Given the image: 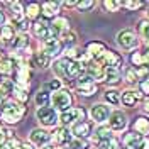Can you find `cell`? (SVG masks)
<instances>
[{
	"instance_id": "7c38bea8",
	"label": "cell",
	"mask_w": 149,
	"mask_h": 149,
	"mask_svg": "<svg viewBox=\"0 0 149 149\" xmlns=\"http://www.w3.org/2000/svg\"><path fill=\"white\" fill-rule=\"evenodd\" d=\"M117 42L120 44L124 49H130V47H136L137 46V37L132 31H120L119 36H117Z\"/></svg>"
},
{
	"instance_id": "6da1fadb",
	"label": "cell",
	"mask_w": 149,
	"mask_h": 149,
	"mask_svg": "<svg viewBox=\"0 0 149 149\" xmlns=\"http://www.w3.org/2000/svg\"><path fill=\"white\" fill-rule=\"evenodd\" d=\"M53 71L61 80H71V78H80L83 74L85 68L78 61L68 59L66 56H63V58H58L53 63Z\"/></svg>"
},
{
	"instance_id": "836d02e7",
	"label": "cell",
	"mask_w": 149,
	"mask_h": 149,
	"mask_svg": "<svg viewBox=\"0 0 149 149\" xmlns=\"http://www.w3.org/2000/svg\"><path fill=\"white\" fill-rule=\"evenodd\" d=\"M14 136H12V130H9L7 127H3V125H0V146L2 144H5L9 139H12Z\"/></svg>"
},
{
	"instance_id": "9c48e42d",
	"label": "cell",
	"mask_w": 149,
	"mask_h": 149,
	"mask_svg": "<svg viewBox=\"0 0 149 149\" xmlns=\"http://www.w3.org/2000/svg\"><path fill=\"white\" fill-rule=\"evenodd\" d=\"M105 53H107V46H105L103 42L93 41V42H88V44H86V56L93 58L97 63L105 56Z\"/></svg>"
},
{
	"instance_id": "d6a6232c",
	"label": "cell",
	"mask_w": 149,
	"mask_h": 149,
	"mask_svg": "<svg viewBox=\"0 0 149 149\" xmlns=\"http://www.w3.org/2000/svg\"><path fill=\"white\" fill-rule=\"evenodd\" d=\"M144 61H146V58H144V53H141V51H136V53L130 54V63L136 66V68L144 66Z\"/></svg>"
},
{
	"instance_id": "d590c367",
	"label": "cell",
	"mask_w": 149,
	"mask_h": 149,
	"mask_svg": "<svg viewBox=\"0 0 149 149\" xmlns=\"http://www.w3.org/2000/svg\"><path fill=\"white\" fill-rule=\"evenodd\" d=\"M105 100L112 105H117V103L120 102V98H119V93L115 92V90H109V92L105 93Z\"/></svg>"
},
{
	"instance_id": "5b68a950",
	"label": "cell",
	"mask_w": 149,
	"mask_h": 149,
	"mask_svg": "<svg viewBox=\"0 0 149 149\" xmlns=\"http://www.w3.org/2000/svg\"><path fill=\"white\" fill-rule=\"evenodd\" d=\"M32 32L37 39H41L42 42L49 41V39H59L54 34V31L51 29V24H47L46 20H36L34 26H32Z\"/></svg>"
},
{
	"instance_id": "2e32d148",
	"label": "cell",
	"mask_w": 149,
	"mask_h": 149,
	"mask_svg": "<svg viewBox=\"0 0 149 149\" xmlns=\"http://www.w3.org/2000/svg\"><path fill=\"white\" fill-rule=\"evenodd\" d=\"M9 7H10V22H12V26L20 22L22 19H26V9H24L22 2H10Z\"/></svg>"
},
{
	"instance_id": "cb8c5ba5",
	"label": "cell",
	"mask_w": 149,
	"mask_h": 149,
	"mask_svg": "<svg viewBox=\"0 0 149 149\" xmlns=\"http://www.w3.org/2000/svg\"><path fill=\"white\" fill-rule=\"evenodd\" d=\"M49 102H51V92H47V90H39L34 97V103L37 105V109L47 107Z\"/></svg>"
},
{
	"instance_id": "ee69618b",
	"label": "cell",
	"mask_w": 149,
	"mask_h": 149,
	"mask_svg": "<svg viewBox=\"0 0 149 149\" xmlns=\"http://www.w3.org/2000/svg\"><path fill=\"white\" fill-rule=\"evenodd\" d=\"M93 7V2L92 0H83V2H78V9L85 12V10H90Z\"/></svg>"
},
{
	"instance_id": "ac0fdd59",
	"label": "cell",
	"mask_w": 149,
	"mask_h": 149,
	"mask_svg": "<svg viewBox=\"0 0 149 149\" xmlns=\"http://www.w3.org/2000/svg\"><path fill=\"white\" fill-rule=\"evenodd\" d=\"M92 132V127L88 122H76L73 127H71V134H73L76 139H86Z\"/></svg>"
},
{
	"instance_id": "f35d334b",
	"label": "cell",
	"mask_w": 149,
	"mask_h": 149,
	"mask_svg": "<svg viewBox=\"0 0 149 149\" xmlns=\"http://www.w3.org/2000/svg\"><path fill=\"white\" fill-rule=\"evenodd\" d=\"M19 146H20V141L15 139V137H12V139H9L5 144H2L0 149H19Z\"/></svg>"
},
{
	"instance_id": "ffe728a7",
	"label": "cell",
	"mask_w": 149,
	"mask_h": 149,
	"mask_svg": "<svg viewBox=\"0 0 149 149\" xmlns=\"http://www.w3.org/2000/svg\"><path fill=\"white\" fill-rule=\"evenodd\" d=\"M29 36L27 34H15L14 37V41L10 42V47L14 49V51H19V53H24V51H27L29 49Z\"/></svg>"
},
{
	"instance_id": "83f0119b",
	"label": "cell",
	"mask_w": 149,
	"mask_h": 149,
	"mask_svg": "<svg viewBox=\"0 0 149 149\" xmlns=\"http://www.w3.org/2000/svg\"><path fill=\"white\" fill-rule=\"evenodd\" d=\"M41 15V5L39 3H29L26 7V19L27 20H37Z\"/></svg>"
},
{
	"instance_id": "52a82bcc",
	"label": "cell",
	"mask_w": 149,
	"mask_h": 149,
	"mask_svg": "<svg viewBox=\"0 0 149 149\" xmlns=\"http://www.w3.org/2000/svg\"><path fill=\"white\" fill-rule=\"evenodd\" d=\"M29 142L34 146V148H44L51 142V134L46 129H32L29 134Z\"/></svg>"
},
{
	"instance_id": "bcb514c9",
	"label": "cell",
	"mask_w": 149,
	"mask_h": 149,
	"mask_svg": "<svg viewBox=\"0 0 149 149\" xmlns=\"http://www.w3.org/2000/svg\"><path fill=\"white\" fill-rule=\"evenodd\" d=\"M141 92H144L146 95H149V78L141 83Z\"/></svg>"
},
{
	"instance_id": "277c9868",
	"label": "cell",
	"mask_w": 149,
	"mask_h": 149,
	"mask_svg": "<svg viewBox=\"0 0 149 149\" xmlns=\"http://www.w3.org/2000/svg\"><path fill=\"white\" fill-rule=\"evenodd\" d=\"M36 119H37V122L42 125V129H44V127H54L56 124L59 122V115H58V112H56L53 107L47 105V107L37 109Z\"/></svg>"
},
{
	"instance_id": "8d00e7d4",
	"label": "cell",
	"mask_w": 149,
	"mask_h": 149,
	"mask_svg": "<svg viewBox=\"0 0 149 149\" xmlns=\"http://www.w3.org/2000/svg\"><path fill=\"white\" fill-rule=\"evenodd\" d=\"M70 148L71 149H88V142H86V139H71Z\"/></svg>"
},
{
	"instance_id": "7402d4cb",
	"label": "cell",
	"mask_w": 149,
	"mask_h": 149,
	"mask_svg": "<svg viewBox=\"0 0 149 149\" xmlns=\"http://www.w3.org/2000/svg\"><path fill=\"white\" fill-rule=\"evenodd\" d=\"M15 37V29L12 24H5L3 27H0V42L3 44H10Z\"/></svg>"
},
{
	"instance_id": "ba28073f",
	"label": "cell",
	"mask_w": 149,
	"mask_h": 149,
	"mask_svg": "<svg viewBox=\"0 0 149 149\" xmlns=\"http://www.w3.org/2000/svg\"><path fill=\"white\" fill-rule=\"evenodd\" d=\"M51 141H54V144L58 148L61 146H68L71 142V132L68 130V127H56L54 132L51 134Z\"/></svg>"
},
{
	"instance_id": "f546056e",
	"label": "cell",
	"mask_w": 149,
	"mask_h": 149,
	"mask_svg": "<svg viewBox=\"0 0 149 149\" xmlns=\"http://www.w3.org/2000/svg\"><path fill=\"white\" fill-rule=\"evenodd\" d=\"M112 137H113L112 129H109V127H98V129H97V136H95V139L98 141L100 144L105 142V141H110Z\"/></svg>"
},
{
	"instance_id": "e0dca14e",
	"label": "cell",
	"mask_w": 149,
	"mask_h": 149,
	"mask_svg": "<svg viewBox=\"0 0 149 149\" xmlns=\"http://www.w3.org/2000/svg\"><path fill=\"white\" fill-rule=\"evenodd\" d=\"M59 7H61L59 2H44L41 5V15L44 19H56L58 12H59Z\"/></svg>"
},
{
	"instance_id": "5bb4252c",
	"label": "cell",
	"mask_w": 149,
	"mask_h": 149,
	"mask_svg": "<svg viewBox=\"0 0 149 149\" xmlns=\"http://www.w3.org/2000/svg\"><path fill=\"white\" fill-rule=\"evenodd\" d=\"M109 124H110V129L112 130H117V132H120L127 127V117H125V113L124 112H113L110 113V119H109Z\"/></svg>"
},
{
	"instance_id": "30bf717a",
	"label": "cell",
	"mask_w": 149,
	"mask_h": 149,
	"mask_svg": "<svg viewBox=\"0 0 149 149\" xmlns=\"http://www.w3.org/2000/svg\"><path fill=\"white\" fill-rule=\"evenodd\" d=\"M90 115H92V119L95 122L102 124V122L110 119V109L107 105H103V103H95L92 107V110H90Z\"/></svg>"
},
{
	"instance_id": "f5cc1de1",
	"label": "cell",
	"mask_w": 149,
	"mask_h": 149,
	"mask_svg": "<svg viewBox=\"0 0 149 149\" xmlns=\"http://www.w3.org/2000/svg\"><path fill=\"white\" fill-rule=\"evenodd\" d=\"M3 102H5V98H3V97H0V112H2V105H3Z\"/></svg>"
},
{
	"instance_id": "db71d44e",
	"label": "cell",
	"mask_w": 149,
	"mask_h": 149,
	"mask_svg": "<svg viewBox=\"0 0 149 149\" xmlns=\"http://www.w3.org/2000/svg\"><path fill=\"white\" fill-rule=\"evenodd\" d=\"M144 58H146V61H149V49L146 51V54H144Z\"/></svg>"
},
{
	"instance_id": "7a4b0ae2",
	"label": "cell",
	"mask_w": 149,
	"mask_h": 149,
	"mask_svg": "<svg viewBox=\"0 0 149 149\" xmlns=\"http://www.w3.org/2000/svg\"><path fill=\"white\" fill-rule=\"evenodd\" d=\"M26 112H27L26 105L15 102V100H5L3 105H2L0 115H2V120L5 124H17L24 119Z\"/></svg>"
},
{
	"instance_id": "ab89813d",
	"label": "cell",
	"mask_w": 149,
	"mask_h": 149,
	"mask_svg": "<svg viewBox=\"0 0 149 149\" xmlns=\"http://www.w3.org/2000/svg\"><path fill=\"white\" fill-rule=\"evenodd\" d=\"M103 7L109 10V12H115V10L120 7V2H117V0H105L103 2Z\"/></svg>"
},
{
	"instance_id": "4316f807",
	"label": "cell",
	"mask_w": 149,
	"mask_h": 149,
	"mask_svg": "<svg viewBox=\"0 0 149 149\" xmlns=\"http://www.w3.org/2000/svg\"><path fill=\"white\" fill-rule=\"evenodd\" d=\"M103 80L109 85L119 83V80H120V70H117V68H105V76H103Z\"/></svg>"
},
{
	"instance_id": "f1b7e54d",
	"label": "cell",
	"mask_w": 149,
	"mask_h": 149,
	"mask_svg": "<svg viewBox=\"0 0 149 149\" xmlns=\"http://www.w3.org/2000/svg\"><path fill=\"white\" fill-rule=\"evenodd\" d=\"M59 41H61L63 47H68V49H71V47L76 44V34H74L73 31H68V32H65L63 36H59Z\"/></svg>"
},
{
	"instance_id": "60d3db41",
	"label": "cell",
	"mask_w": 149,
	"mask_h": 149,
	"mask_svg": "<svg viewBox=\"0 0 149 149\" xmlns=\"http://www.w3.org/2000/svg\"><path fill=\"white\" fill-rule=\"evenodd\" d=\"M78 90V93H81V95H85V97H90V95H93V93L97 92V86L95 85H92V86H85V88H76Z\"/></svg>"
},
{
	"instance_id": "3957f363",
	"label": "cell",
	"mask_w": 149,
	"mask_h": 149,
	"mask_svg": "<svg viewBox=\"0 0 149 149\" xmlns=\"http://www.w3.org/2000/svg\"><path fill=\"white\" fill-rule=\"evenodd\" d=\"M71 103H73V97L71 93L68 92L66 88H61L58 92L51 93V105L56 112H66L71 109Z\"/></svg>"
},
{
	"instance_id": "e575fe53",
	"label": "cell",
	"mask_w": 149,
	"mask_h": 149,
	"mask_svg": "<svg viewBox=\"0 0 149 149\" xmlns=\"http://www.w3.org/2000/svg\"><path fill=\"white\" fill-rule=\"evenodd\" d=\"M139 34L144 37V41H149V20L139 22Z\"/></svg>"
},
{
	"instance_id": "d4e9b609",
	"label": "cell",
	"mask_w": 149,
	"mask_h": 149,
	"mask_svg": "<svg viewBox=\"0 0 149 149\" xmlns=\"http://www.w3.org/2000/svg\"><path fill=\"white\" fill-rule=\"evenodd\" d=\"M134 130L137 134H144V136H149V119L148 117H137L136 122H134Z\"/></svg>"
},
{
	"instance_id": "484cf974",
	"label": "cell",
	"mask_w": 149,
	"mask_h": 149,
	"mask_svg": "<svg viewBox=\"0 0 149 149\" xmlns=\"http://www.w3.org/2000/svg\"><path fill=\"white\" fill-rule=\"evenodd\" d=\"M12 97H14V100L19 103H24L29 100V93H27V88H24V86H19V85H15L14 86V90H12Z\"/></svg>"
},
{
	"instance_id": "8992f818",
	"label": "cell",
	"mask_w": 149,
	"mask_h": 149,
	"mask_svg": "<svg viewBox=\"0 0 149 149\" xmlns=\"http://www.w3.org/2000/svg\"><path fill=\"white\" fill-rule=\"evenodd\" d=\"M85 120V110L81 107H76V109H70L66 112H61L59 115V122L63 124V127L66 125H74L76 122H83Z\"/></svg>"
},
{
	"instance_id": "8fae6325",
	"label": "cell",
	"mask_w": 149,
	"mask_h": 149,
	"mask_svg": "<svg viewBox=\"0 0 149 149\" xmlns=\"http://www.w3.org/2000/svg\"><path fill=\"white\" fill-rule=\"evenodd\" d=\"M47 58H54L58 56L61 51H63V44L59 39H49V41H44L42 42V49H41Z\"/></svg>"
},
{
	"instance_id": "f907efd6",
	"label": "cell",
	"mask_w": 149,
	"mask_h": 149,
	"mask_svg": "<svg viewBox=\"0 0 149 149\" xmlns=\"http://www.w3.org/2000/svg\"><path fill=\"white\" fill-rule=\"evenodd\" d=\"M139 149H149V139H148V137H144V141L141 142Z\"/></svg>"
},
{
	"instance_id": "c3c4849f",
	"label": "cell",
	"mask_w": 149,
	"mask_h": 149,
	"mask_svg": "<svg viewBox=\"0 0 149 149\" xmlns=\"http://www.w3.org/2000/svg\"><path fill=\"white\" fill-rule=\"evenodd\" d=\"M19 149H36L31 142H20V146H19Z\"/></svg>"
},
{
	"instance_id": "9a60e30c",
	"label": "cell",
	"mask_w": 149,
	"mask_h": 149,
	"mask_svg": "<svg viewBox=\"0 0 149 149\" xmlns=\"http://www.w3.org/2000/svg\"><path fill=\"white\" fill-rule=\"evenodd\" d=\"M98 63H100L103 68H117V70H120L122 58H120V54H117V53H113V51H107L105 56H103Z\"/></svg>"
},
{
	"instance_id": "74e56055",
	"label": "cell",
	"mask_w": 149,
	"mask_h": 149,
	"mask_svg": "<svg viewBox=\"0 0 149 149\" xmlns=\"http://www.w3.org/2000/svg\"><path fill=\"white\" fill-rule=\"evenodd\" d=\"M134 71H136L137 80H139V78L148 80V78H149V68H148V66H139V68H134Z\"/></svg>"
},
{
	"instance_id": "1f68e13d",
	"label": "cell",
	"mask_w": 149,
	"mask_h": 149,
	"mask_svg": "<svg viewBox=\"0 0 149 149\" xmlns=\"http://www.w3.org/2000/svg\"><path fill=\"white\" fill-rule=\"evenodd\" d=\"M95 85V80H93L90 74H81L80 78H78V81H76V88H85V86H92Z\"/></svg>"
},
{
	"instance_id": "816d5d0a",
	"label": "cell",
	"mask_w": 149,
	"mask_h": 149,
	"mask_svg": "<svg viewBox=\"0 0 149 149\" xmlns=\"http://www.w3.org/2000/svg\"><path fill=\"white\" fill-rule=\"evenodd\" d=\"M61 5H65V7H78V2L74 0V2H63Z\"/></svg>"
},
{
	"instance_id": "11a10c76",
	"label": "cell",
	"mask_w": 149,
	"mask_h": 149,
	"mask_svg": "<svg viewBox=\"0 0 149 149\" xmlns=\"http://www.w3.org/2000/svg\"><path fill=\"white\" fill-rule=\"evenodd\" d=\"M2 59H3V58H2V53H0V61H2Z\"/></svg>"
},
{
	"instance_id": "44dd1931",
	"label": "cell",
	"mask_w": 149,
	"mask_h": 149,
	"mask_svg": "<svg viewBox=\"0 0 149 149\" xmlns=\"http://www.w3.org/2000/svg\"><path fill=\"white\" fill-rule=\"evenodd\" d=\"M142 141H144V136H141L137 132H129L124 137V146L127 149H139Z\"/></svg>"
},
{
	"instance_id": "4fadbf2b",
	"label": "cell",
	"mask_w": 149,
	"mask_h": 149,
	"mask_svg": "<svg viewBox=\"0 0 149 149\" xmlns=\"http://www.w3.org/2000/svg\"><path fill=\"white\" fill-rule=\"evenodd\" d=\"M15 70H17V58L10 56V58H3L0 61V74L3 78H10L15 73Z\"/></svg>"
},
{
	"instance_id": "f6af8a7d",
	"label": "cell",
	"mask_w": 149,
	"mask_h": 149,
	"mask_svg": "<svg viewBox=\"0 0 149 149\" xmlns=\"http://www.w3.org/2000/svg\"><path fill=\"white\" fill-rule=\"evenodd\" d=\"M47 86H49V90L58 92V90H61V88H63V83H61V80H53V81L47 85Z\"/></svg>"
},
{
	"instance_id": "b9f144b4",
	"label": "cell",
	"mask_w": 149,
	"mask_h": 149,
	"mask_svg": "<svg viewBox=\"0 0 149 149\" xmlns=\"http://www.w3.org/2000/svg\"><path fill=\"white\" fill-rule=\"evenodd\" d=\"M124 7L129 10H136V9H141L142 7V2H136V0H127L124 2Z\"/></svg>"
},
{
	"instance_id": "681fc988",
	"label": "cell",
	"mask_w": 149,
	"mask_h": 149,
	"mask_svg": "<svg viewBox=\"0 0 149 149\" xmlns=\"http://www.w3.org/2000/svg\"><path fill=\"white\" fill-rule=\"evenodd\" d=\"M142 109H144L146 113H149V98H144L142 100Z\"/></svg>"
},
{
	"instance_id": "7dc6e473",
	"label": "cell",
	"mask_w": 149,
	"mask_h": 149,
	"mask_svg": "<svg viewBox=\"0 0 149 149\" xmlns=\"http://www.w3.org/2000/svg\"><path fill=\"white\" fill-rule=\"evenodd\" d=\"M5 24H7V14L0 9V27H3Z\"/></svg>"
},
{
	"instance_id": "4dcf8cb0",
	"label": "cell",
	"mask_w": 149,
	"mask_h": 149,
	"mask_svg": "<svg viewBox=\"0 0 149 149\" xmlns=\"http://www.w3.org/2000/svg\"><path fill=\"white\" fill-rule=\"evenodd\" d=\"M122 103L125 105V107H134L136 105V102H137V97H136V92H124L122 93Z\"/></svg>"
},
{
	"instance_id": "603a6c76",
	"label": "cell",
	"mask_w": 149,
	"mask_h": 149,
	"mask_svg": "<svg viewBox=\"0 0 149 149\" xmlns=\"http://www.w3.org/2000/svg\"><path fill=\"white\" fill-rule=\"evenodd\" d=\"M31 61H32V65L37 66V68H41V70H44L49 66L51 63V58H47L42 51H39V53H34V54L31 56Z\"/></svg>"
},
{
	"instance_id": "7bdbcfd3",
	"label": "cell",
	"mask_w": 149,
	"mask_h": 149,
	"mask_svg": "<svg viewBox=\"0 0 149 149\" xmlns=\"http://www.w3.org/2000/svg\"><path fill=\"white\" fill-rule=\"evenodd\" d=\"M124 76H125V81L127 83H137V76H136V71L134 70H127Z\"/></svg>"
},
{
	"instance_id": "d6986e66",
	"label": "cell",
	"mask_w": 149,
	"mask_h": 149,
	"mask_svg": "<svg viewBox=\"0 0 149 149\" xmlns=\"http://www.w3.org/2000/svg\"><path fill=\"white\" fill-rule=\"evenodd\" d=\"M51 29L54 31V34L58 37L63 36L65 32L70 31V20H68L66 17H59V15H58L56 19H53V22H51Z\"/></svg>"
}]
</instances>
